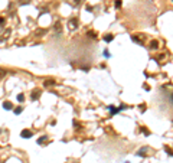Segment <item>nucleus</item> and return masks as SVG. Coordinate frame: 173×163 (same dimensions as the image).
<instances>
[{"instance_id": "nucleus-6", "label": "nucleus", "mask_w": 173, "mask_h": 163, "mask_svg": "<svg viewBox=\"0 0 173 163\" xmlns=\"http://www.w3.org/2000/svg\"><path fill=\"white\" fill-rule=\"evenodd\" d=\"M10 33H12V30H10V29H7L5 33H2V36H0V40H5V39H7Z\"/></svg>"}, {"instance_id": "nucleus-17", "label": "nucleus", "mask_w": 173, "mask_h": 163, "mask_svg": "<svg viewBox=\"0 0 173 163\" xmlns=\"http://www.w3.org/2000/svg\"><path fill=\"white\" fill-rule=\"evenodd\" d=\"M141 131H143L146 136H150V131H147V130H146V127H141Z\"/></svg>"}, {"instance_id": "nucleus-18", "label": "nucleus", "mask_w": 173, "mask_h": 163, "mask_svg": "<svg viewBox=\"0 0 173 163\" xmlns=\"http://www.w3.org/2000/svg\"><path fill=\"white\" fill-rule=\"evenodd\" d=\"M2 26H5V19L0 17V28H2Z\"/></svg>"}, {"instance_id": "nucleus-12", "label": "nucleus", "mask_w": 173, "mask_h": 163, "mask_svg": "<svg viewBox=\"0 0 173 163\" xmlns=\"http://www.w3.org/2000/svg\"><path fill=\"white\" fill-rule=\"evenodd\" d=\"M53 84H55L53 80H46L45 82H43V85H45V87H49V85H53Z\"/></svg>"}, {"instance_id": "nucleus-11", "label": "nucleus", "mask_w": 173, "mask_h": 163, "mask_svg": "<svg viewBox=\"0 0 173 163\" xmlns=\"http://www.w3.org/2000/svg\"><path fill=\"white\" fill-rule=\"evenodd\" d=\"M46 140H48V136H43V137H40L39 140H38V144H45Z\"/></svg>"}, {"instance_id": "nucleus-19", "label": "nucleus", "mask_w": 173, "mask_h": 163, "mask_svg": "<svg viewBox=\"0 0 173 163\" xmlns=\"http://www.w3.org/2000/svg\"><path fill=\"white\" fill-rule=\"evenodd\" d=\"M74 5L75 6H79L81 5V0H74Z\"/></svg>"}, {"instance_id": "nucleus-2", "label": "nucleus", "mask_w": 173, "mask_h": 163, "mask_svg": "<svg viewBox=\"0 0 173 163\" xmlns=\"http://www.w3.org/2000/svg\"><path fill=\"white\" fill-rule=\"evenodd\" d=\"M78 23H79V22H78V19L72 17V19L68 22V29H69V30H74V29H77V28H78Z\"/></svg>"}, {"instance_id": "nucleus-7", "label": "nucleus", "mask_w": 173, "mask_h": 163, "mask_svg": "<svg viewBox=\"0 0 173 163\" xmlns=\"http://www.w3.org/2000/svg\"><path fill=\"white\" fill-rule=\"evenodd\" d=\"M3 108H5V110H12V108H13V104H12L10 101H5V103H3Z\"/></svg>"}, {"instance_id": "nucleus-13", "label": "nucleus", "mask_w": 173, "mask_h": 163, "mask_svg": "<svg viewBox=\"0 0 173 163\" xmlns=\"http://www.w3.org/2000/svg\"><path fill=\"white\" fill-rule=\"evenodd\" d=\"M86 35H88L90 38H92V39H95V38H97V33H95V32H92V30H88V32H86Z\"/></svg>"}, {"instance_id": "nucleus-10", "label": "nucleus", "mask_w": 173, "mask_h": 163, "mask_svg": "<svg viewBox=\"0 0 173 163\" xmlns=\"http://www.w3.org/2000/svg\"><path fill=\"white\" fill-rule=\"evenodd\" d=\"M157 46H159V42L157 40H151L150 42V49H157Z\"/></svg>"}, {"instance_id": "nucleus-16", "label": "nucleus", "mask_w": 173, "mask_h": 163, "mask_svg": "<svg viewBox=\"0 0 173 163\" xmlns=\"http://www.w3.org/2000/svg\"><path fill=\"white\" fill-rule=\"evenodd\" d=\"M116 7H117V9L121 7V0H116Z\"/></svg>"}, {"instance_id": "nucleus-3", "label": "nucleus", "mask_w": 173, "mask_h": 163, "mask_svg": "<svg viewBox=\"0 0 173 163\" xmlns=\"http://www.w3.org/2000/svg\"><path fill=\"white\" fill-rule=\"evenodd\" d=\"M20 136L23 137V138H30L32 136H33V133L30 131V130H28V129H25V130H22V133H20Z\"/></svg>"}, {"instance_id": "nucleus-5", "label": "nucleus", "mask_w": 173, "mask_h": 163, "mask_svg": "<svg viewBox=\"0 0 173 163\" xmlns=\"http://www.w3.org/2000/svg\"><path fill=\"white\" fill-rule=\"evenodd\" d=\"M40 94H42V91H40V89H33V91H32V95H30V98H32L33 101H36V100L40 97Z\"/></svg>"}, {"instance_id": "nucleus-15", "label": "nucleus", "mask_w": 173, "mask_h": 163, "mask_svg": "<svg viewBox=\"0 0 173 163\" xmlns=\"http://www.w3.org/2000/svg\"><path fill=\"white\" fill-rule=\"evenodd\" d=\"M22 111H23V108H22V107H17V108L15 110V114H20Z\"/></svg>"}, {"instance_id": "nucleus-4", "label": "nucleus", "mask_w": 173, "mask_h": 163, "mask_svg": "<svg viewBox=\"0 0 173 163\" xmlns=\"http://www.w3.org/2000/svg\"><path fill=\"white\" fill-rule=\"evenodd\" d=\"M53 30H55L56 36H59V35L62 33V25H61V22H56V23H55V26H53Z\"/></svg>"}, {"instance_id": "nucleus-14", "label": "nucleus", "mask_w": 173, "mask_h": 163, "mask_svg": "<svg viewBox=\"0 0 173 163\" xmlns=\"http://www.w3.org/2000/svg\"><path fill=\"white\" fill-rule=\"evenodd\" d=\"M17 101H19V103H23V101H25V95H23V94H19V95H17Z\"/></svg>"}, {"instance_id": "nucleus-9", "label": "nucleus", "mask_w": 173, "mask_h": 163, "mask_svg": "<svg viewBox=\"0 0 173 163\" xmlns=\"http://www.w3.org/2000/svg\"><path fill=\"white\" fill-rule=\"evenodd\" d=\"M105 42H111L113 39H114V36L111 35V33H107V35H104V38H102Z\"/></svg>"}, {"instance_id": "nucleus-8", "label": "nucleus", "mask_w": 173, "mask_h": 163, "mask_svg": "<svg viewBox=\"0 0 173 163\" xmlns=\"http://www.w3.org/2000/svg\"><path fill=\"white\" fill-rule=\"evenodd\" d=\"M46 32H48V30H46V29H38V30H36V32H35V35H36V36H38V38H40V36H42V35H45V33H46Z\"/></svg>"}, {"instance_id": "nucleus-1", "label": "nucleus", "mask_w": 173, "mask_h": 163, "mask_svg": "<svg viewBox=\"0 0 173 163\" xmlns=\"http://www.w3.org/2000/svg\"><path fill=\"white\" fill-rule=\"evenodd\" d=\"M131 40L136 42V43H139V45H144L146 36H144V35H133V36H131Z\"/></svg>"}]
</instances>
